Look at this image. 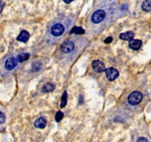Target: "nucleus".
Returning <instances> with one entry per match:
<instances>
[{"label":"nucleus","mask_w":151,"mask_h":142,"mask_svg":"<svg viewBox=\"0 0 151 142\" xmlns=\"http://www.w3.org/2000/svg\"><path fill=\"white\" fill-rule=\"evenodd\" d=\"M143 98V94L140 92H138V91H135L134 93H132L129 96L128 98V102L130 105H137L141 102Z\"/></svg>","instance_id":"nucleus-1"},{"label":"nucleus","mask_w":151,"mask_h":142,"mask_svg":"<svg viewBox=\"0 0 151 142\" xmlns=\"http://www.w3.org/2000/svg\"><path fill=\"white\" fill-rule=\"evenodd\" d=\"M106 17V13L103 9H98L95 11L92 15V21L94 24H99L103 21Z\"/></svg>","instance_id":"nucleus-2"},{"label":"nucleus","mask_w":151,"mask_h":142,"mask_svg":"<svg viewBox=\"0 0 151 142\" xmlns=\"http://www.w3.org/2000/svg\"><path fill=\"white\" fill-rule=\"evenodd\" d=\"M64 31H65V27L61 24H55L54 25H52V27L50 29L51 35L55 36V37L60 36L64 33Z\"/></svg>","instance_id":"nucleus-3"},{"label":"nucleus","mask_w":151,"mask_h":142,"mask_svg":"<svg viewBox=\"0 0 151 142\" xmlns=\"http://www.w3.org/2000/svg\"><path fill=\"white\" fill-rule=\"evenodd\" d=\"M105 72H106V76L109 81H113L117 79L119 76V71L113 67H109L108 69H106Z\"/></svg>","instance_id":"nucleus-4"},{"label":"nucleus","mask_w":151,"mask_h":142,"mask_svg":"<svg viewBox=\"0 0 151 142\" xmlns=\"http://www.w3.org/2000/svg\"><path fill=\"white\" fill-rule=\"evenodd\" d=\"M74 43L72 41H65L61 45L60 50L64 53H70L74 50Z\"/></svg>","instance_id":"nucleus-5"},{"label":"nucleus","mask_w":151,"mask_h":142,"mask_svg":"<svg viewBox=\"0 0 151 142\" xmlns=\"http://www.w3.org/2000/svg\"><path fill=\"white\" fill-rule=\"evenodd\" d=\"M92 66L93 68V70L97 72H103L106 69H105V65L103 64L102 61L98 60L93 61L92 62Z\"/></svg>","instance_id":"nucleus-6"},{"label":"nucleus","mask_w":151,"mask_h":142,"mask_svg":"<svg viewBox=\"0 0 151 142\" xmlns=\"http://www.w3.org/2000/svg\"><path fill=\"white\" fill-rule=\"evenodd\" d=\"M17 63H18L17 58H14V57H9V58L7 59V61H5L6 70H8V71L13 70L14 68H15V66H17Z\"/></svg>","instance_id":"nucleus-7"},{"label":"nucleus","mask_w":151,"mask_h":142,"mask_svg":"<svg viewBox=\"0 0 151 142\" xmlns=\"http://www.w3.org/2000/svg\"><path fill=\"white\" fill-rule=\"evenodd\" d=\"M46 125H47V121L44 117H40L35 121V126L38 129H45Z\"/></svg>","instance_id":"nucleus-8"},{"label":"nucleus","mask_w":151,"mask_h":142,"mask_svg":"<svg viewBox=\"0 0 151 142\" xmlns=\"http://www.w3.org/2000/svg\"><path fill=\"white\" fill-rule=\"evenodd\" d=\"M29 39V34L28 31L26 30H22L20 34L18 35V37H17V40H19V41H20V42H24V43H25V42H27L28 40Z\"/></svg>","instance_id":"nucleus-9"},{"label":"nucleus","mask_w":151,"mask_h":142,"mask_svg":"<svg viewBox=\"0 0 151 142\" xmlns=\"http://www.w3.org/2000/svg\"><path fill=\"white\" fill-rule=\"evenodd\" d=\"M134 33L133 31H127L125 33H122L119 37L120 39L124 40H128V41H130L132 40H134Z\"/></svg>","instance_id":"nucleus-10"},{"label":"nucleus","mask_w":151,"mask_h":142,"mask_svg":"<svg viewBox=\"0 0 151 142\" xmlns=\"http://www.w3.org/2000/svg\"><path fill=\"white\" fill-rule=\"evenodd\" d=\"M142 45V41L139 40H132L129 41V47L132 50H137L141 47Z\"/></svg>","instance_id":"nucleus-11"},{"label":"nucleus","mask_w":151,"mask_h":142,"mask_svg":"<svg viewBox=\"0 0 151 142\" xmlns=\"http://www.w3.org/2000/svg\"><path fill=\"white\" fill-rule=\"evenodd\" d=\"M55 84L51 83V82H47L44 85L43 88H42V92L43 93H50L55 89Z\"/></svg>","instance_id":"nucleus-12"},{"label":"nucleus","mask_w":151,"mask_h":142,"mask_svg":"<svg viewBox=\"0 0 151 142\" xmlns=\"http://www.w3.org/2000/svg\"><path fill=\"white\" fill-rule=\"evenodd\" d=\"M142 9L145 12H150L151 11V1L150 0H145L142 4Z\"/></svg>","instance_id":"nucleus-13"},{"label":"nucleus","mask_w":151,"mask_h":142,"mask_svg":"<svg viewBox=\"0 0 151 142\" xmlns=\"http://www.w3.org/2000/svg\"><path fill=\"white\" fill-rule=\"evenodd\" d=\"M29 58V53H21V54L18 55L17 61L19 62H23L24 61H27Z\"/></svg>","instance_id":"nucleus-14"},{"label":"nucleus","mask_w":151,"mask_h":142,"mask_svg":"<svg viewBox=\"0 0 151 142\" xmlns=\"http://www.w3.org/2000/svg\"><path fill=\"white\" fill-rule=\"evenodd\" d=\"M41 67H42V65H41L40 62H39V61H35V62H33L32 67H31V71H32L33 72H37V71H39L41 69Z\"/></svg>","instance_id":"nucleus-15"},{"label":"nucleus","mask_w":151,"mask_h":142,"mask_svg":"<svg viewBox=\"0 0 151 142\" xmlns=\"http://www.w3.org/2000/svg\"><path fill=\"white\" fill-rule=\"evenodd\" d=\"M85 33V30L81 27H75L72 28V30H70V34H76V35H82Z\"/></svg>","instance_id":"nucleus-16"},{"label":"nucleus","mask_w":151,"mask_h":142,"mask_svg":"<svg viewBox=\"0 0 151 142\" xmlns=\"http://www.w3.org/2000/svg\"><path fill=\"white\" fill-rule=\"evenodd\" d=\"M66 103H67V93L66 92H64L62 97H61V101H60V108H64L65 105H66Z\"/></svg>","instance_id":"nucleus-17"},{"label":"nucleus","mask_w":151,"mask_h":142,"mask_svg":"<svg viewBox=\"0 0 151 142\" xmlns=\"http://www.w3.org/2000/svg\"><path fill=\"white\" fill-rule=\"evenodd\" d=\"M63 117H64V114H63L61 111H58V112L55 114V121H56V122H60V120L63 119Z\"/></svg>","instance_id":"nucleus-18"},{"label":"nucleus","mask_w":151,"mask_h":142,"mask_svg":"<svg viewBox=\"0 0 151 142\" xmlns=\"http://www.w3.org/2000/svg\"><path fill=\"white\" fill-rule=\"evenodd\" d=\"M5 122V115L3 112H0V125Z\"/></svg>","instance_id":"nucleus-19"},{"label":"nucleus","mask_w":151,"mask_h":142,"mask_svg":"<svg viewBox=\"0 0 151 142\" xmlns=\"http://www.w3.org/2000/svg\"><path fill=\"white\" fill-rule=\"evenodd\" d=\"M4 6H5V3H4V1L0 0V13H1L2 11H3L4 8Z\"/></svg>","instance_id":"nucleus-20"},{"label":"nucleus","mask_w":151,"mask_h":142,"mask_svg":"<svg viewBox=\"0 0 151 142\" xmlns=\"http://www.w3.org/2000/svg\"><path fill=\"white\" fill-rule=\"evenodd\" d=\"M137 142H148V140L146 138H145V137H139L138 139Z\"/></svg>","instance_id":"nucleus-21"},{"label":"nucleus","mask_w":151,"mask_h":142,"mask_svg":"<svg viewBox=\"0 0 151 142\" xmlns=\"http://www.w3.org/2000/svg\"><path fill=\"white\" fill-rule=\"evenodd\" d=\"M113 41V37H111V36H109V37H108V38L106 39L105 40H104V42L106 44H109L111 43Z\"/></svg>","instance_id":"nucleus-22"},{"label":"nucleus","mask_w":151,"mask_h":142,"mask_svg":"<svg viewBox=\"0 0 151 142\" xmlns=\"http://www.w3.org/2000/svg\"><path fill=\"white\" fill-rule=\"evenodd\" d=\"M64 2H65V4H70V3H71L72 1H74V0H63Z\"/></svg>","instance_id":"nucleus-23"}]
</instances>
